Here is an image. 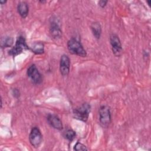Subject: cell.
I'll return each mask as SVG.
<instances>
[{"label":"cell","instance_id":"11","mask_svg":"<svg viewBox=\"0 0 151 151\" xmlns=\"http://www.w3.org/2000/svg\"><path fill=\"white\" fill-rule=\"evenodd\" d=\"M17 11L19 15L22 18H26L29 12V7L28 4L24 1L19 2L17 6Z\"/></svg>","mask_w":151,"mask_h":151},{"label":"cell","instance_id":"8","mask_svg":"<svg viewBox=\"0 0 151 151\" xmlns=\"http://www.w3.org/2000/svg\"><path fill=\"white\" fill-rule=\"evenodd\" d=\"M70 68V60L66 54L61 55L60 61V71L61 74L65 77L68 75Z\"/></svg>","mask_w":151,"mask_h":151},{"label":"cell","instance_id":"7","mask_svg":"<svg viewBox=\"0 0 151 151\" xmlns=\"http://www.w3.org/2000/svg\"><path fill=\"white\" fill-rule=\"evenodd\" d=\"M27 74L32 83L40 84L42 81V77L35 64L31 65L27 69Z\"/></svg>","mask_w":151,"mask_h":151},{"label":"cell","instance_id":"16","mask_svg":"<svg viewBox=\"0 0 151 151\" xmlns=\"http://www.w3.org/2000/svg\"><path fill=\"white\" fill-rule=\"evenodd\" d=\"M73 149L74 150H76V151L87 150H88L87 147L84 144H83V143H81L80 142H77L76 143V145H74Z\"/></svg>","mask_w":151,"mask_h":151},{"label":"cell","instance_id":"19","mask_svg":"<svg viewBox=\"0 0 151 151\" xmlns=\"http://www.w3.org/2000/svg\"><path fill=\"white\" fill-rule=\"evenodd\" d=\"M6 2V1H2V0H1V1H0V4H1V5H4V4H5Z\"/></svg>","mask_w":151,"mask_h":151},{"label":"cell","instance_id":"5","mask_svg":"<svg viewBox=\"0 0 151 151\" xmlns=\"http://www.w3.org/2000/svg\"><path fill=\"white\" fill-rule=\"evenodd\" d=\"M29 140L31 145L35 148H38L42 142V134L37 127H34L29 133Z\"/></svg>","mask_w":151,"mask_h":151},{"label":"cell","instance_id":"2","mask_svg":"<svg viewBox=\"0 0 151 151\" xmlns=\"http://www.w3.org/2000/svg\"><path fill=\"white\" fill-rule=\"evenodd\" d=\"M90 112V106L88 103H84L73 110L74 117L77 120L86 122Z\"/></svg>","mask_w":151,"mask_h":151},{"label":"cell","instance_id":"9","mask_svg":"<svg viewBox=\"0 0 151 151\" xmlns=\"http://www.w3.org/2000/svg\"><path fill=\"white\" fill-rule=\"evenodd\" d=\"M48 124L53 128L57 130H62L63 126L61 119L59 117L54 114H49L47 117Z\"/></svg>","mask_w":151,"mask_h":151},{"label":"cell","instance_id":"6","mask_svg":"<svg viewBox=\"0 0 151 151\" xmlns=\"http://www.w3.org/2000/svg\"><path fill=\"white\" fill-rule=\"evenodd\" d=\"M110 42L113 54L116 57L120 56L123 52V48L119 36L112 33L110 36Z\"/></svg>","mask_w":151,"mask_h":151},{"label":"cell","instance_id":"4","mask_svg":"<svg viewBox=\"0 0 151 151\" xmlns=\"http://www.w3.org/2000/svg\"><path fill=\"white\" fill-rule=\"evenodd\" d=\"M99 120L101 124L104 127H107L111 121L110 108L106 105L100 106L99 110Z\"/></svg>","mask_w":151,"mask_h":151},{"label":"cell","instance_id":"18","mask_svg":"<svg viewBox=\"0 0 151 151\" xmlns=\"http://www.w3.org/2000/svg\"><path fill=\"white\" fill-rule=\"evenodd\" d=\"M13 94H14V96L16 97H18L19 96V91L17 89L15 88L13 90Z\"/></svg>","mask_w":151,"mask_h":151},{"label":"cell","instance_id":"20","mask_svg":"<svg viewBox=\"0 0 151 151\" xmlns=\"http://www.w3.org/2000/svg\"><path fill=\"white\" fill-rule=\"evenodd\" d=\"M150 2H151L150 1H147V2L148 3V5H149V6H150Z\"/></svg>","mask_w":151,"mask_h":151},{"label":"cell","instance_id":"1","mask_svg":"<svg viewBox=\"0 0 151 151\" xmlns=\"http://www.w3.org/2000/svg\"><path fill=\"white\" fill-rule=\"evenodd\" d=\"M67 48L69 52L74 55L81 57H85L87 55V52L84 48L81 42L76 38H72L67 42Z\"/></svg>","mask_w":151,"mask_h":151},{"label":"cell","instance_id":"13","mask_svg":"<svg viewBox=\"0 0 151 151\" xmlns=\"http://www.w3.org/2000/svg\"><path fill=\"white\" fill-rule=\"evenodd\" d=\"M29 49L35 54H41L44 52V45L40 42H35L32 45Z\"/></svg>","mask_w":151,"mask_h":151},{"label":"cell","instance_id":"17","mask_svg":"<svg viewBox=\"0 0 151 151\" xmlns=\"http://www.w3.org/2000/svg\"><path fill=\"white\" fill-rule=\"evenodd\" d=\"M107 2H108L107 1H103V0H101V1H99V5L101 8H104V7L106 6V5H107Z\"/></svg>","mask_w":151,"mask_h":151},{"label":"cell","instance_id":"10","mask_svg":"<svg viewBox=\"0 0 151 151\" xmlns=\"http://www.w3.org/2000/svg\"><path fill=\"white\" fill-rule=\"evenodd\" d=\"M50 33L52 38L57 40L60 39L62 36V31L58 23L52 19L50 22Z\"/></svg>","mask_w":151,"mask_h":151},{"label":"cell","instance_id":"12","mask_svg":"<svg viewBox=\"0 0 151 151\" xmlns=\"http://www.w3.org/2000/svg\"><path fill=\"white\" fill-rule=\"evenodd\" d=\"M91 30L94 37L99 40L100 39L101 34V27L99 22H94L90 25Z\"/></svg>","mask_w":151,"mask_h":151},{"label":"cell","instance_id":"3","mask_svg":"<svg viewBox=\"0 0 151 151\" xmlns=\"http://www.w3.org/2000/svg\"><path fill=\"white\" fill-rule=\"evenodd\" d=\"M28 49H29V47L27 44L25 38L22 36H19L17 38L14 47L9 50L8 53L9 55L15 57L21 54L24 50Z\"/></svg>","mask_w":151,"mask_h":151},{"label":"cell","instance_id":"15","mask_svg":"<svg viewBox=\"0 0 151 151\" xmlns=\"http://www.w3.org/2000/svg\"><path fill=\"white\" fill-rule=\"evenodd\" d=\"M13 42H14V40L12 37H4L1 40V47L6 48V47H11L12 45Z\"/></svg>","mask_w":151,"mask_h":151},{"label":"cell","instance_id":"14","mask_svg":"<svg viewBox=\"0 0 151 151\" xmlns=\"http://www.w3.org/2000/svg\"><path fill=\"white\" fill-rule=\"evenodd\" d=\"M65 139L69 141H72L76 136V133L73 129H69L65 130L63 134Z\"/></svg>","mask_w":151,"mask_h":151}]
</instances>
